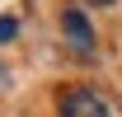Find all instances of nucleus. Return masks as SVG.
Returning a JSON list of instances; mask_svg holds the SVG:
<instances>
[{
    "instance_id": "f257e3e1",
    "label": "nucleus",
    "mask_w": 122,
    "mask_h": 117,
    "mask_svg": "<svg viewBox=\"0 0 122 117\" xmlns=\"http://www.w3.org/2000/svg\"><path fill=\"white\" fill-rule=\"evenodd\" d=\"M56 112H61V117H108V103L99 98L94 89L75 84V89H66V94H61V103H56Z\"/></svg>"
},
{
    "instance_id": "7ed1b4c3",
    "label": "nucleus",
    "mask_w": 122,
    "mask_h": 117,
    "mask_svg": "<svg viewBox=\"0 0 122 117\" xmlns=\"http://www.w3.org/2000/svg\"><path fill=\"white\" fill-rule=\"evenodd\" d=\"M14 33H19V24L10 14H0V42H14Z\"/></svg>"
},
{
    "instance_id": "20e7f679",
    "label": "nucleus",
    "mask_w": 122,
    "mask_h": 117,
    "mask_svg": "<svg viewBox=\"0 0 122 117\" xmlns=\"http://www.w3.org/2000/svg\"><path fill=\"white\" fill-rule=\"evenodd\" d=\"M85 5H99V10H103V5H117V0H85Z\"/></svg>"
},
{
    "instance_id": "f03ea898",
    "label": "nucleus",
    "mask_w": 122,
    "mask_h": 117,
    "mask_svg": "<svg viewBox=\"0 0 122 117\" xmlns=\"http://www.w3.org/2000/svg\"><path fill=\"white\" fill-rule=\"evenodd\" d=\"M61 28H66V38H71V47H75L80 61H94V28H89V19L80 10H66L61 14Z\"/></svg>"
}]
</instances>
